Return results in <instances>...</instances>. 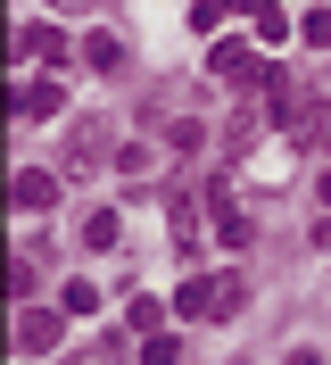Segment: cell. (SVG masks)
<instances>
[{
    "instance_id": "14",
    "label": "cell",
    "mask_w": 331,
    "mask_h": 365,
    "mask_svg": "<svg viewBox=\"0 0 331 365\" xmlns=\"http://www.w3.org/2000/svg\"><path fill=\"white\" fill-rule=\"evenodd\" d=\"M58 307H66V316H91V307H100V291H91V282H66Z\"/></svg>"
},
{
    "instance_id": "3",
    "label": "cell",
    "mask_w": 331,
    "mask_h": 365,
    "mask_svg": "<svg viewBox=\"0 0 331 365\" xmlns=\"http://www.w3.org/2000/svg\"><path fill=\"white\" fill-rule=\"evenodd\" d=\"M58 108H66V83H58V67H42L33 83H17V116H33V125H50Z\"/></svg>"
},
{
    "instance_id": "11",
    "label": "cell",
    "mask_w": 331,
    "mask_h": 365,
    "mask_svg": "<svg viewBox=\"0 0 331 365\" xmlns=\"http://www.w3.org/2000/svg\"><path fill=\"white\" fill-rule=\"evenodd\" d=\"M132 332H141V341H149V332H166V299H149V291L132 299Z\"/></svg>"
},
{
    "instance_id": "5",
    "label": "cell",
    "mask_w": 331,
    "mask_h": 365,
    "mask_svg": "<svg viewBox=\"0 0 331 365\" xmlns=\"http://www.w3.org/2000/svg\"><path fill=\"white\" fill-rule=\"evenodd\" d=\"M17 58H33V67H66L58 25H17Z\"/></svg>"
},
{
    "instance_id": "7",
    "label": "cell",
    "mask_w": 331,
    "mask_h": 365,
    "mask_svg": "<svg viewBox=\"0 0 331 365\" xmlns=\"http://www.w3.org/2000/svg\"><path fill=\"white\" fill-rule=\"evenodd\" d=\"M50 200H58V182H50V175H33V166H17V207H25V216H42Z\"/></svg>"
},
{
    "instance_id": "16",
    "label": "cell",
    "mask_w": 331,
    "mask_h": 365,
    "mask_svg": "<svg viewBox=\"0 0 331 365\" xmlns=\"http://www.w3.org/2000/svg\"><path fill=\"white\" fill-rule=\"evenodd\" d=\"M298 42H331V9H315V17L298 25Z\"/></svg>"
},
{
    "instance_id": "10",
    "label": "cell",
    "mask_w": 331,
    "mask_h": 365,
    "mask_svg": "<svg viewBox=\"0 0 331 365\" xmlns=\"http://www.w3.org/2000/svg\"><path fill=\"white\" fill-rule=\"evenodd\" d=\"M166 216H174V250H182V257H199V207H191V200H174Z\"/></svg>"
},
{
    "instance_id": "18",
    "label": "cell",
    "mask_w": 331,
    "mask_h": 365,
    "mask_svg": "<svg viewBox=\"0 0 331 365\" xmlns=\"http://www.w3.org/2000/svg\"><path fill=\"white\" fill-rule=\"evenodd\" d=\"M323 207H331V175H323Z\"/></svg>"
},
{
    "instance_id": "17",
    "label": "cell",
    "mask_w": 331,
    "mask_h": 365,
    "mask_svg": "<svg viewBox=\"0 0 331 365\" xmlns=\"http://www.w3.org/2000/svg\"><path fill=\"white\" fill-rule=\"evenodd\" d=\"M290 365H323V349H290Z\"/></svg>"
},
{
    "instance_id": "2",
    "label": "cell",
    "mask_w": 331,
    "mask_h": 365,
    "mask_svg": "<svg viewBox=\"0 0 331 365\" xmlns=\"http://www.w3.org/2000/svg\"><path fill=\"white\" fill-rule=\"evenodd\" d=\"M207 75H224V83H241V91H265V83H273V67H265L248 42H207Z\"/></svg>"
},
{
    "instance_id": "4",
    "label": "cell",
    "mask_w": 331,
    "mask_h": 365,
    "mask_svg": "<svg viewBox=\"0 0 331 365\" xmlns=\"http://www.w3.org/2000/svg\"><path fill=\"white\" fill-rule=\"evenodd\" d=\"M207 216H216V241H224V250H241V241H248V207L224 191V175L207 182Z\"/></svg>"
},
{
    "instance_id": "15",
    "label": "cell",
    "mask_w": 331,
    "mask_h": 365,
    "mask_svg": "<svg viewBox=\"0 0 331 365\" xmlns=\"http://www.w3.org/2000/svg\"><path fill=\"white\" fill-rule=\"evenodd\" d=\"M257 42H290V25H282V9H273V0L257 9Z\"/></svg>"
},
{
    "instance_id": "9",
    "label": "cell",
    "mask_w": 331,
    "mask_h": 365,
    "mask_svg": "<svg viewBox=\"0 0 331 365\" xmlns=\"http://www.w3.org/2000/svg\"><path fill=\"white\" fill-rule=\"evenodd\" d=\"M83 250H125V241H116V207H91L83 216Z\"/></svg>"
},
{
    "instance_id": "6",
    "label": "cell",
    "mask_w": 331,
    "mask_h": 365,
    "mask_svg": "<svg viewBox=\"0 0 331 365\" xmlns=\"http://www.w3.org/2000/svg\"><path fill=\"white\" fill-rule=\"evenodd\" d=\"M58 324H66V307H25V316H17V349H33V357H42V349L58 341Z\"/></svg>"
},
{
    "instance_id": "8",
    "label": "cell",
    "mask_w": 331,
    "mask_h": 365,
    "mask_svg": "<svg viewBox=\"0 0 331 365\" xmlns=\"http://www.w3.org/2000/svg\"><path fill=\"white\" fill-rule=\"evenodd\" d=\"M241 9H248V17H257L265 0H199V9H191V25H199V34H216L224 17H241Z\"/></svg>"
},
{
    "instance_id": "12",
    "label": "cell",
    "mask_w": 331,
    "mask_h": 365,
    "mask_svg": "<svg viewBox=\"0 0 331 365\" xmlns=\"http://www.w3.org/2000/svg\"><path fill=\"white\" fill-rule=\"evenodd\" d=\"M83 58H91V67H100V75H108L116 58H125V50H116V34H83Z\"/></svg>"
},
{
    "instance_id": "1",
    "label": "cell",
    "mask_w": 331,
    "mask_h": 365,
    "mask_svg": "<svg viewBox=\"0 0 331 365\" xmlns=\"http://www.w3.org/2000/svg\"><path fill=\"white\" fill-rule=\"evenodd\" d=\"M241 299H248L241 274H191V282L174 291V316H191V324H224V316H241Z\"/></svg>"
},
{
    "instance_id": "13",
    "label": "cell",
    "mask_w": 331,
    "mask_h": 365,
    "mask_svg": "<svg viewBox=\"0 0 331 365\" xmlns=\"http://www.w3.org/2000/svg\"><path fill=\"white\" fill-rule=\"evenodd\" d=\"M174 357H182L174 332H149V341H141V365H174Z\"/></svg>"
}]
</instances>
